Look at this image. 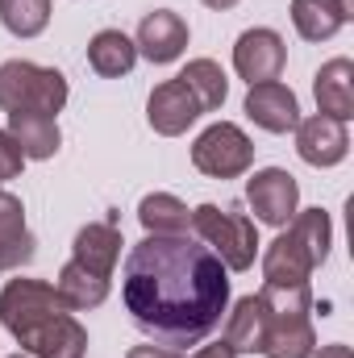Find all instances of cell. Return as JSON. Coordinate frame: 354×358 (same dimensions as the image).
I'll return each mask as SVG.
<instances>
[{"mask_svg":"<svg viewBox=\"0 0 354 358\" xmlns=\"http://www.w3.org/2000/svg\"><path fill=\"white\" fill-rule=\"evenodd\" d=\"M121 300L159 346H200L229 308V271L192 234H146L125 255Z\"/></svg>","mask_w":354,"mask_h":358,"instance_id":"1","label":"cell"},{"mask_svg":"<svg viewBox=\"0 0 354 358\" xmlns=\"http://www.w3.org/2000/svg\"><path fill=\"white\" fill-rule=\"evenodd\" d=\"M187 234L196 242H204L225 271H250L255 267V255H259V229L255 221L238 208V204H200L192 208V221H187Z\"/></svg>","mask_w":354,"mask_h":358,"instance_id":"2","label":"cell"},{"mask_svg":"<svg viewBox=\"0 0 354 358\" xmlns=\"http://www.w3.org/2000/svg\"><path fill=\"white\" fill-rule=\"evenodd\" d=\"M67 80L55 67H38L29 59H8L0 67V108L4 113H63Z\"/></svg>","mask_w":354,"mask_h":358,"instance_id":"3","label":"cell"},{"mask_svg":"<svg viewBox=\"0 0 354 358\" xmlns=\"http://www.w3.org/2000/svg\"><path fill=\"white\" fill-rule=\"evenodd\" d=\"M250 163H255V142L234 121H217L192 142V167L208 179H238L250 171Z\"/></svg>","mask_w":354,"mask_h":358,"instance_id":"4","label":"cell"},{"mask_svg":"<svg viewBox=\"0 0 354 358\" xmlns=\"http://www.w3.org/2000/svg\"><path fill=\"white\" fill-rule=\"evenodd\" d=\"M59 313H71V308L59 300L55 283H42V279H8L0 287V325L13 338L34 334L38 325H46Z\"/></svg>","mask_w":354,"mask_h":358,"instance_id":"5","label":"cell"},{"mask_svg":"<svg viewBox=\"0 0 354 358\" xmlns=\"http://www.w3.org/2000/svg\"><path fill=\"white\" fill-rule=\"evenodd\" d=\"M246 204H250V213L263 225L283 229L296 217V208H300V183L283 167H263V171H255L246 179Z\"/></svg>","mask_w":354,"mask_h":358,"instance_id":"6","label":"cell"},{"mask_svg":"<svg viewBox=\"0 0 354 358\" xmlns=\"http://www.w3.org/2000/svg\"><path fill=\"white\" fill-rule=\"evenodd\" d=\"M288 63V46L275 29L267 25H255L246 29L238 42H234V71L246 80V84H267V80H279Z\"/></svg>","mask_w":354,"mask_h":358,"instance_id":"7","label":"cell"},{"mask_svg":"<svg viewBox=\"0 0 354 358\" xmlns=\"http://www.w3.org/2000/svg\"><path fill=\"white\" fill-rule=\"evenodd\" d=\"M296 155H300L309 167H338V163L351 155L346 121H334V117H325V113L300 117V125H296Z\"/></svg>","mask_w":354,"mask_h":358,"instance_id":"8","label":"cell"},{"mask_svg":"<svg viewBox=\"0 0 354 358\" xmlns=\"http://www.w3.org/2000/svg\"><path fill=\"white\" fill-rule=\"evenodd\" d=\"M134 46H138V55L146 63H159V67L176 63L179 55L187 50V21L179 13H171V8H155V13L142 17Z\"/></svg>","mask_w":354,"mask_h":358,"instance_id":"9","label":"cell"},{"mask_svg":"<svg viewBox=\"0 0 354 358\" xmlns=\"http://www.w3.org/2000/svg\"><path fill=\"white\" fill-rule=\"evenodd\" d=\"M246 117L259 129H267V134H292L300 125V100L279 80L250 84V92H246Z\"/></svg>","mask_w":354,"mask_h":358,"instance_id":"10","label":"cell"},{"mask_svg":"<svg viewBox=\"0 0 354 358\" xmlns=\"http://www.w3.org/2000/svg\"><path fill=\"white\" fill-rule=\"evenodd\" d=\"M17 346L29 358H84V350H88V329L71 313H59L46 325H38L34 334L17 338Z\"/></svg>","mask_w":354,"mask_h":358,"instance_id":"11","label":"cell"},{"mask_svg":"<svg viewBox=\"0 0 354 358\" xmlns=\"http://www.w3.org/2000/svg\"><path fill=\"white\" fill-rule=\"evenodd\" d=\"M196 117H200V104L192 100V92L183 88L179 80L159 84V88L150 92V100H146V121H150V129L163 134V138L187 134V129L196 125Z\"/></svg>","mask_w":354,"mask_h":358,"instance_id":"12","label":"cell"},{"mask_svg":"<svg viewBox=\"0 0 354 358\" xmlns=\"http://www.w3.org/2000/svg\"><path fill=\"white\" fill-rule=\"evenodd\" d=\"M121 229L113 225V221H92L84 225L80 234H76V242H71V259L80 263V267H88L92 275H100V279H113V271H117V259H121Z\"/></svg>","mask_w":354,"mask_h":358,"instance_id":"13","label":"cell"},{"mask_svg":"<svg viewBox=\"0 0 354 358\" xmlns=\"http://www.w3.org/2000/svg\"><path fill=\"white\" fill-rule=\"evenodd\" d=\"M267 325H271V313L259 296H242L234 304V313H225V346L234 355H263L267 342Z\"/></svg>","mask_w":354,"mask_h":358,"instance_id":"14","label":"cell"},{"mask_svg":"<svg viewBox=\"0 0 354 358\" xmlns=\"http://www.w3.org/2000/svg\"><path fill=\"white\" fill-rule=\"evenodd\" d=\"M313 96H317V113H325L334 121H351L354 117V63L351 59L321 63V71L313 80Z\"/></svg>","mask_w":354,"mask_h":358,"instance_id":"15","label":"cell"},{"mask_svg":"<svg viewBox=\"0 0 354 358\" xmlns=\"http://www.w3.org/2000/svg\"><path fill=\"white\" fill-rule=\"evenodd\" d=\"M34 234L25 225V204L13 192H0V271H17L34 259Z\"/></svg>","mask_w":354,"mask_h":358,"instance_id":"16","label":"cell"},{"mask_svg":"<svg viewBox=\"0 0 354 358\" xmlns=\"http://www.w3.org/2000/svg\"><path fill=\"white\" fill-rule=\"evenodd\" d=\"M8 138L21 146L25 159H55L59 146H63V134H59V121L46 117V113H8Z\"/></svg>","mask_w":354,"mask_h":358,"instance_id":"17","label":"cell"},{"mask_svg":"<svg viewBox=\"0 0 354 358\" xmlns=\"http://www.w3.org/2000/svg\"><path fill=\"white\" fill-rule=\"evenodd\" d=\"M134 63H138V46H134V38H125L121 29H100L88 42V67L96 76H104V80L129 76Z\"/></svg>","mask_w":354,"mask_h":358,"instance_id":"18","label":"cell"},{"mask_svg":"<svg viewBox=\"0 0 354 358\" xmlns=\"http://www.w3.org/2000/svg\"><path fill=\"white\" fill-rule=\"evenodd\" d=\"M317 350V329L309 317H271L267 325V358H313Z\"/></svg>","mask_w":354,"mask_h":358,"instance_id":"19","label":"cell"},{"mask_svg":"<svg viewBox=\"0 0 354 358\" xmlns=\"http://www.w3.org/2000/svg\"><path fill=\"white\" fill-rule=\"evenodd\" d=\"M313 271L317 267L309 263V255L300 250V242L288 229L263 250V283H309Z\"/></svg>","mask_w":354,"mask_h":358,"instance_id":"20","label":"cell"},{"mask_svg":"<svg viewBox=\"0 0 354 358\" xmlns=\"http://www.w3.org/2000/svg\"><path fill=\"white\" fill-rule=\"evenodd\" d=\"M346 21L338 0H292V25L304 42H330Z\"/></svg>","mask_w":354,"mask_h":358,"instance_id":"21","label":"cell"},{"mask_svg":"<svg viewBox=\"0 0 354 358\" xmlns=\"http://www.w3.org/2000/svg\"><path fill=\"white\" fill-rule=\"evenodd\" d=\"M55 292H59V300H63L71 313H88V308H100V304L108 300V279L92 275L88 267H80V263L71 259L67 267L59 271Z\"/></svg>","mask_w":354,"mask_h":358,"instance_id":"22","label":"cell"},{"mask_svg":"<svg viewBox=\"0 0 354 358\" xmlns=\"http://www.w3.org/2000/svg\"><path fill=\"white\" fill-rule=\"evenodd\" d=\"M176 80L192 92V100L200 104V113H217L225 104V96H229V80H225L221 63H213V59H192Z\"/></svg>","mask_w":354,"mask_h":358,"instance_id":"23","label":"cell"},{"mask_svg":"<svg viewBox=\"0 0 354 358\" xmlns=\"http://www.w3.org/2000/svg\"><path fill=\"white\" fill-rule=\"evenodd\" d=\"M288 234L300 242V250L309 255L313 267H321L330 259V242H334V221L325 208H296V217L288 221Z\"/></svg>","mask_w":354,"mask_h":358,"instance_id":"24","label":"cell"},{"mask_svg":"<svg viewBox=\"0 0 354 358\" xmlns=\"http://www.w3.org/2000/svg\"><path fill=\"white\" fill-rule=\"evenodd\" d=\"M138 221H142L146 234H187L192 213H187V204L179 196H171V192H150L138 204Z\"/></svg>","mask_w":354,"mask_h":358,"instance_id":"25","label":"cell"},{"mask_svg":"<svg viewBox=\"0 0 354 358\" xmlns=\"http://www.w3.org/2000/svg\"><path fill=\"white\" fill-rule=\"evenodd\" d=\"M0 21L13 38H38L50 25V0H0Z\"/></svg>","mask_w":354,"mask_h":358,"instance_id":"26","label":"cell"},{"mask_svg":"<svg viewBox=\"0 0 354 358\" xmlns=\"http://www.w3.org/2000/svg\"><path fill=\"white\" fill-rule=\"evenodd\" d=\"M259 300L271 317H309L313 308V287L309 283H263Z\"/></svg>","mask_w":354,"mask_h":358,"instance_id":"27","label":"cell"},{"mask_svg":"<svg viewBox=\"0 0 354 358\" xmlns=\"http://www.w3.org/2000/svg\"><path fill=\"white\" fill-rule=\"evenodd\" d=\"M21 167H25L21 146L8 138V129H0V179H17L21 176Z\"/></svg>","mask_w":354,"mask_h":358,"instance_id":"28","label":"cell"},{"mask_svg":"<svg viewBox=\"0 0 354 358\" xmlns=\"http://www.w3.org/2000/svg\"><path fill=\"white\" fill-rule=\"evenodd\" d=\"M125 358H179L176 350H167V346H134Z\"/></svg>","mask_w":354,"mask_h":358,"instance_id":"29","label":"cell"},{"mask_svg":"<svg viewBox=\"0 0 354 358\" xmlns=\"http://www.w3.org/2000/svg\"><path fill=\"white\" fill-rule=\"evenodd\" d=\"M192 358H238V355H234L225 342H213V346H200V350H196Z\"/></svg>","mask_w":354,"mask_h":358,"instance_id":"30","label":"cell"},{"mask_svg":"<svg viewBox=\"0 0 354 358\" xmlns=\"http://www.w3.org/2000/svg\"><path fill=\"white\" fill-rule=\"evenodd\" d=\"M313 358H354V355H351V346L334 342V346H321V350H313Z\"/></svg>","mask_w":354,"mask_h":358,"instance_id":"31","label":"cell"},{"mask_svg":"<svg viewBox=\"0 0 354 358\" xmlns=\"http://www.w3.org/2000/svg\"><path fill=\"white\" fill-rule=\"evenodd\" d=\"M200 4H208V8H217V13H225V8H234L238 0H200Z\"/></svg>","mask_w":354,"mask_h":358,"instance_id":"32","label":"cell"},{"mask_svg":"<svg viewBox=\"0 0 354 358\" xmlns=\"http://www.w3.org/2000/svg\"><path fill=\"white\" fill-rule=\"evenodd\" d=\"M338 4H342V13H346V17H354V0H338Z\"/></svg>","mask_w":354,"mask_h":358,"instance_id":"33","label":"cell"},{"mask_svg":"<svg viewBox=\"0 0 354 358\" xmlns=\"http://www.w3.org/2000/svg\"><path fill=\"white\" fill-rule=\"evenodd\" d=\"M13 358H29V355H13Z\"/></svg>","mask_w":354,"mask_h":358,"instance_id":"34","label":"cell"}]
</instances>
